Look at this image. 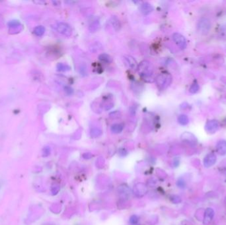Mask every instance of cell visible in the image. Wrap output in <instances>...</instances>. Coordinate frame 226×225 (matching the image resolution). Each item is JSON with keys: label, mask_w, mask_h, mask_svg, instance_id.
Returning <instances> with one entry per match:
<instances>
[{"label": "cell", "mask_w": 226, "mask_h": 225, "mask_svg": "<svg viewBox=\"0 0 226 225\" xmlns=\"http://www.w3.org/2000/svg\"><path fill=\"white\" fill-rule=\"evenodd\" d=\"M174 42L177 44V45L182 50H184L187 48V41L184 36L180 33L175 32L172 36Z\"/></svg>", "instance_id": "5b68a950"}, {"label": "cell", "mask_w": 226, "mask_h": 225, "mask_svg": "<svg viewBox=\"0 0 226 225\" xmlns=\"http://www.w3.org/2000/svg\"><path fill=\"white\" fill-rule=\"evenodd\" d=\"M56 30L59 33L66 36H70L72 34V29L70 25L63 22L58 23Z\"/></svg>", "instance_id": "277c9868"}, {"label": "cell", "mask_w": 226, "mask_h": 225, "mask_svg": "<svg viewBox=\"0 0 226 225\" xmlns=\"http://www.w3.org/2000/svg\"><path fill=\"white\" fill-rule=\"evenodd\" d=\"M141 13L144 15H148L149 14H150L153 10H154V7L148 2H144L142 3L140 5V7Z\"/></svg>", "instance_id": "30bf717a"}, {"label": "cell", "mask_w": 226, "mask_h": 225, "mask_svg": "<svg viewBox=\"0 0 226 225\" xmlns=\"http://www.w3.org/2000/svg\"><path fill=\"white\" fill-rule=\"evenodd\" d=\"M124 60H125V62L128 67L132 69V70H136V69L138 68V64L136 60L132 56H124Z\"/></svg>", "instance_id": "9c48e42d"}, {"label": "cell", "mask_w": 226, "mask_h": 225, "mask_svg": "<svg viewBox=\"0 0 226 225\" xmlns=\"http://www.w3.org/2000/svg\"><path fill=\"white\" fill-rule=\"evenodd\" d=\"M64 92L67 94L68 96H71L74 94V89H73L71 86H65L64 87Z\"/></svg>", "instance_id": "7402d4cb"}, {"label": "cell", "mask_w": 226, "mask_h": 225, "mask_svg": "<svg viewBox=\"0 0 226 225\" xmlns=\"http://www.w3.org/2000/svg\"><path fill=\"white\" fill-rule=\"evenodd\" d=\"M217 157L215 154L210 153L208 154L204 158V165L206 168L212 166L216 162Z\"/></svg>", "instance_id": "52a82bcc"}, {"label": "cell", "mask_w": 226, "mask_h": 225, "mask_svg": "<svg viewBox=\"0 0 226 225\" xmlns=\"http://www.w3.org/2000/svg\"><path fill=\"white\" fill-rule=\"evenodd\" d=\"M199 90V85H198V83H194L191 86L190 89H189V91H190L191 93L192 94H195L197 93Z\"/></svg>", "instance_id": "44dd1931"}, {"label": "cell", "mask_w": 226, "mask_h": 225, "mask_svg": "<svg viewBox=\"0 0 226 225\" xmlns=\"http://www.w3.org/2000/svg\"><path fill=\"white\" fill-rule=\"evenodd\" d=\"M216 150L218 153L224 156L226 155V141L224 140H221L216 145Z\"/></svg>", "instance_id": "8fae6325"}, {"label": "cell", "mask_w": 226, "mask_h": 225, "mask_svg": "<svg viewBox=\"0 0 226 225\" xmlns=\"http://www.w3.org/2000/svg\"><path fill=\"white\" fill-rule=\"evenodd\" d=\"M99 27V21H97V20H95V21H93V22L91 23V24H90L89 26V29L91 31H97L98 28Z\"/></svg>", "instance_id": "ac0fdd59"}, {"label": "cell", "mask_w": 226, "mask_h": 225, "mask_svg": "<svg viewBox=\"0 0 226 225\" xmlns=\"http://www.w3.org/2000/svg\"><path fill=\"white\" fill-rule=\"evenodd\" d=\"M110 23L116 31H120V28H121V23H120V21L117 17L115 15L112 16L110 19Z\"/></svg>", "instance_id": "7c38bea8"}, {"label": "cell", "mask_w": 226, "mask_h": 225, "mask_svg": "<svg viewBox=\"0 0 226 225\" xmlns=\"http://www.w3.org/2000/svg\"><path fill=\"white\" fill-rule=\"evenodd\" d=\"M218 128H219V123L216 120L208 121L205 125V130L210 134L216 133Z\"/></svg>", "instance_id": "8992f818"}, {"label": "cell", "mask_w": 226, "mask_h": 225, "mask_svg": "<svg viewBox=\"0 0 226 225\" xmlns=\"http://www.w3.org/2000/svg\"><path fill=\"white\" fill-rule=\"evenodd\" d=\"M121 116H122L121 112L119 111H114V112H111V113L109 114V117L112 119L120 118V117H121Z\"/></svg>", "instance_id": "d6986e66"}, {"label": "cell", "mask_w": 226, "mask_h": 225, "mask_svg": "<svg viewBox=\"0 0 226 225\" xmlns=\"http://www.w3.org/2000/svg\"><path fill=\"white\" fill-rule=\"evenodd\" d=\"M56 68L58 71H68L71 70L70 66H69L68 65L63 64V63L58 64Z\"/></svg>", "instance_id": "e0dca14e"}, {"label": "cell", "mask_w": 226, "mask_h": 225, "mask_svg": "<svg viewBox=\"0 0 226 225\" xmlns=\"http://www.w3.org/2000/svg\"><path fill=\"white\" fill-rule=\"evenodd\" d=\"M138 71L142 77L145 79L151 77L154 73V66L148 60H143L138 64Z\"/></svg>", "instance_id": "6da1fadb"}, {"label": "cell", "mask_w": 226, "mask_h": 225, "mask_svg": "<svg viewBox=\"0 0 226 225\" xmlns=\"http://www.w3.org/2000/svg\"><path fill=\"white\" fill-rule=\"evenodd\" d=\"M99 59L103 62L107 64H111L112 62V57L107 54H102L99 56Z\"/></svg>", "instance_id": "4fadbf2b"}, {"label": "cell", "mask_w": 226, "mask_h": 225, "mask_svg": "<svg viewBox=\"0 0 226 225\" xmlns=\"http://www.w3.org/2000/svg\"><path fill=\"white\" fill-rule=\"evenodd\" d=\"M172 82V76L169 73H161L159 74L155 79L157 86L159 90H165Z\"/></svg>", "instance_id": "7a4b0ae2"}, {"label": "cell", "mask_w": 226, "mask_h": 225, "mask_svg": "<svg viewBox=\"0 0 226 225\" xmlns=\"http://www.w3.org/2000/svg\"><path fill=\"white\" fill-rule=\"evenodd\" d=\"M124 126L120 123H115L111 127V132L114 133H120L122 132Z\"/></svg>", "instance_id": "5bb4252c"}, {"label": "cell", "mask_w": 226, "mask_h": 225, "mask_svg": "<svg viewBox=\"0 0 226 225\" xmlns=\"http://www.w3.org/2000/svg\"><path fill=\"white\" fill-rule=\"evenodd\" d=\"M178 122L182 126H186L189 122V118L187 115L181 114L178 117Z\"/></svg>", "instance_id": "9a60e30c"}, {"label": "cell", "mask_w": 226, "mask_h": 225, "mask_svg": "<svg viewBox=\"0 0 226 225\" xmlns=\"http://www.w3.org/2000/svg\"><path fill=\"white\" fill-rule=\"evenodd\" d=\"M33 32L36 36H42L45 32V28L42 25H40V26H37L35 28Z\"/></svg>", "instance_id": "2e32d148"}, {"label": "cell", "mask_w": 226, "mask_h": 225, "mask_svg": "<svg viewBox=\"0 0 226 225\" xmlns=\"http://www.w3.org/2000/svg\"><path fill=\"white\" fill-rule=\"evenodd\" d=\"M198 30L202 34H206L211 29V23L207 18H201L198 23Z\"/></svg>", "instance_id": "3957f363"}, {"label": "cell", "mask_w": 226, "mask_h": 225, "mask_svg": "<svg viewBox=\"0 0 226 225\" xmlns=\"http://www.w3.org/2000/svg\"><path fill=\"white\" fill-rule=\"evenodd\" d=\"M20 25H21L20 23L17 21H12L8 23V26L11 28H15V27L20 26Z\"/></svg>", "instance_id": "603a6c76"}, {"label": "cell", "mask_w": 226, "mask_h": 225, "mask_svg": "<svg viewBox=\"0 0 226 225\" xmlns=\"http://www.w3.org/2000/svg\"><path fill=\"white\" fill-rule=\"evenodd\" d=\"M225 203H226V197H225Z\"/></svg>", "instance_id": "d4e9b609"}, {"label": "cell", "mask_w": 226, "mask_h": 225, "mask_svg": "<svg viewBox=\"0 0 226 225\" xmlns=\"http://www.w3.org/2000/svg\"><path fill=\"white\" fill-rule=\"evenodd\" d=\"M102 134V131L99 128H93L91 131V135L93 137H97Z\"/></svg>", "instance_id": "ffe728a7"}, {"label": "cell", "mask_w": 226, "mask_h": 225, "mask_svg": "<svg viewBox=\"0 0 226 225\" xmlns=\"http://www.w3.org/2000/svg\"><path fill=\"white\" fill-rule=\"evenodd\" d=\"M130 223H132V224H135L136 223L138 222V218L136 217V216H132V217L130 218Z\"/></svg>", "instance_id": "cb8c5ba5"}, {"label": "cell", "mask_w": 226, "mask_h": 225, "mask_svg": "<svg viewBox=\"0 0 226 225\" xmlns=\"http://www.w3.org/2000/svg\"><path fill=\"white\" fill-rule=\"evenodd\" d=\"M214 217V210L212 208H208L205 210L203 217V223L204 224H208L212 220Z\"/></svg>", "instance_id": "ba28073f"}]
</instances>
